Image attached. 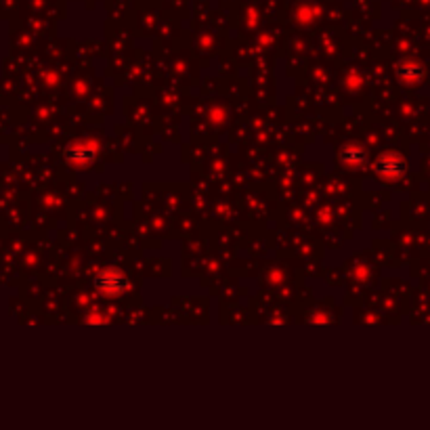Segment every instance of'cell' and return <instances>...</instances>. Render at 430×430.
Returning <instances> with one entry per match:
<instances>
[{
	"label": "cell",
	"mask_w": 430,
	"mask_h": 430,
	"mask_svg": "<svg viewBox=\"0 0 430 430\" xmlns=\"http://www.w3.org/2000/svg\"><path fill=\"white\" fill-rule=\"evenodd\" d=\"M95 288L105 294L108 298H118V296H124L128 290H130V282H128V275L116 267V265H110V267H103L95 280H93Z\"/></svg>",
	"instance_id": "1"
},
{
	"label": "cell",
	"mask_w": 430,
	"mask_h": 430,
	"mask_svg": "<svg viewBox=\"0 0 430 430\" xmlns=\"http://www.w3.org/2000/svg\"><path fill=\"white\" fill-rule=\"evenodd\" d=\"M374 172L382 181H399L407 175V160L399 151H384L376 157Z\"/></svg>",
	"instance_id": "2"
},
{
	"label": "cell",
	"mask_w": 430,
	"mask_h": 430,
	"mask_svg": "<svg viewBox=\"0 0 430 430\" xmlns=\"http://www.w3.org/2000/svg\"><path fill=\"white\" fill-rule=\"evenodd\" d=\"M97 145L95 143H89V141H78V143H71L67 145L65 149V157L71 162V164H78V166H86V164H93L97 160Z\"/></svg>",
	"instance_id": "3"
},
{
	"label": "cell",
	"mask_w": 430,
	"mask_h": 430,
	"mask_svg": "<svg viewBox=\"0 0 430 430\" xmlns=\"http://www.w3.org/2000/svg\"><path fill=\"white\" fill-rule=\"evenodd\" d=\"M395 74H397L399 82H403V84H418V82L424 80L426 67H424L418 59L405 57V59H401V61L395 65Z\"/></svg>",
	"instance_id": "4"
},
{
	"label": "cell",
	"mask_w": 430,
	"mask_h": 430,
	"mask_svg": "<svg viewBox=\"0 0 430 430\" xmlns=\"http://www.w3.org/2000/svg\"><path fill=\"white\" fill-rule=\"evenodd\" d=\"M338 160L340 164L344 166H351V168H361L366 162H368V149L357 143V141H351V143H344L338 151Z\"/></svg>",
	"instance_id": "5"
}]
</instances>
